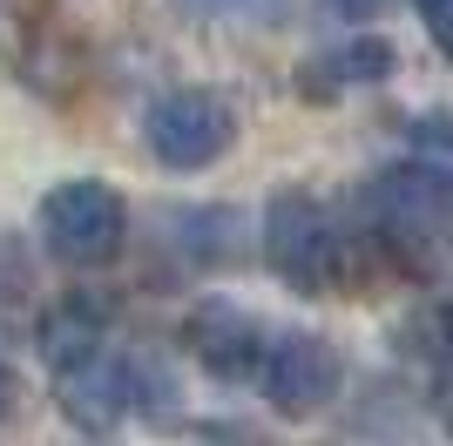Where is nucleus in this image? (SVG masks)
Returning a JSON list of instances; mask_svg holds the SVG:
<instances>
[{"mask_svg":"<svg viewBox=\"0 0 453 446\" xmlns=\"http://www.w3.org/2000/svg\"><path fill=\"white\" fill-rule=\"evenodd\" d=\"M7 406H14V372L0 365V412H7Z\"/></svg>","mask_w":453,"mask_h":446,"instance_id":"nucleus-14","label":"nucleus"},{"mask_svg":"<svg viewBox=\"0 0 453 446\" xmlns=\"http://www.w3.org/2000/svg\"><path fill=\"white\" fill-rule=\"evenodd\" d=\"M142 142H150V156L163 169H183V176L189 169H210L237 142V109L217 88H170L150 109V122H142Z\"/></svg>","mask_w":453,"mask_h":446,"instance_id":"nucleus-4","label":"nucleus"},{"mask_svg":"<svg viewBox=\"0 0 453 446\" xmlns=\"http://www.w3.org/2000/svg\"><path fill=\"white\" fill-rule=\"evenodd\" d=\"M142 392H150V379H142V365L135 358H115V365H81L68 372V386H61V406H68V419H81V427H115L122 412L142 406Z\"/></svg>","mask_w":453,"mask_h":446,"instance_id":"nucleus-7","label":"nucleus"},{"mask_svg":"<svg viewBox=\"0 0 453 446\" xmlns=\"http://www.w3.org/2000/svg\"><path fill=\"white\" fill-rule=\"evenodd\" d=\"M419 20H426V35H434V48L453 61V0H413Z\"/></svg>","mask_w":453,"mask_h":446,"instance_id":"nucleus-10","label":"nucleus"},{"mask_svg":"<svg viewBox=\"0 0 453 446\" xmlns=\"http://www.w3.org/2000/svg\"><path fill=\"white\" fill-rule=\"evenodd\" d=\"M102 325H109V304L88 291H68L55 304V311L41 318V358L68 379V372L95 365V352H102Z\"/></svg>","mask_w":453,"mask_h":446,"instance_id":"nucleus-8","label":"nucleus"},{"mask_svg":"<svg viewBox=\"0 0 453 446\" xmlns=\"http://www.w3.org/2000/svg\"><path fill=\"white\" fill-rule=\"evenodd\" d=\"M440 427L453 433V372H447V386H440Z\"/></svg>","mask_w":453,"mask_h":446,"instance_id":"nucleus-13","label":"nucleus"},{"mask_svg":"<svg viewBox=\"0 0 453 446\" xmlns=\"http://www.w3.org/2000/svg\"><path fill=\"white\" fill-rule=\"evenodd\" d=\"M332 14H345V20H365V14H379V7H393V0H325Z\"/></svg>","mask_w":453,"mask_h":446,"instance_id":"nucleus-11","label":"nucleus"},{"mask_svg":"<svg viewBox=\"0 0 453 446\" xmlns=\"http://www.w3.org/2000/svg\"><path fill=\"white\" fill-rule=\"evenodd\" d=\"M339 352L325 345V338L311 332H291V338H271V352H265V399L284 412V419H304V412H319L332 392H339Z\"/></svg>","mask_w":453,"mask_h":446,"instance_id":"nucleus-5","label":"nucleus"},{"mask_svg":"<svg viewBox=\"0 0 453 446\" xmlns=\"http://www.w3.org/2000/svg\"><path fill=\"white\" fill-rule=\"evenodd\" d=\"M122 230H129V210L95 176H68L41 196V243L61 264H109L122 250Z\"/></svg>","mask_w":453,"mask_h":446,"instance_id":"nucleus-3","label":"nucleus"},{"mask_svg":"<svg viewBox=\"0 0 453 446\" xmlns=\"http://www.w3.org/2000/svg\"><path fill=\"white\" fill-rule=\"evenodd\" d=\"M265 264L298 297L332 291V278H339V230H332V217H325V204L311 189H278L265 204Z\"/></svg>","mask_w":453,"mask_h":446,"instance_id":"nucleus-2","label":"nucleus"},{"mask_svg":"<svg viewBox=\"0 0 453 446\" xmlns=\"http://www.w3.org/2000/svg\"><path fill=\"white\" fill-rule=\"evenodd\" d=\"M365 223L399 264H434L453 243V176L434 163H399L372 176L365 189Z\"/></svg>","mask_w":453,"mask_h":446,"instance_id":"nucleus-1","label":"nucleus"},{"mask_svg":"<svg viewBox=\"0 0 453 446\" xmlns=\"http://www.w3.org/2000/svg\"><path fill=\"white\" fill-rule=\"evenodd\" d=\"M176 7H196V14H210V7H224V14H237L244 0H176Z\"/></svg>","mask_w":453,"mask_h":446,"instance_id":"nucleus-12","label":"nucleus"},{"mask_svg":"<svg viewBox=\"0 0 453 446\" xmlns=\"http://www.w3.org/2000/svg\"><path fill=\"white\" fill-rule=\"evenodd\" d=\"M325 74L332 81H386L393 74V48L386 41H345V48L325 55Z\"/></svg>","mask_w":453,"mask_h":446,"instance_id":"nucleus-9","label":"nucleus"},{"mask_svg":"<svg viewBox=\"0 0 453 446\" xmlns=\"http://www.w3.org/2000/svg\"><path fill=\"white\" fill-rule=\"evenodd\" d=\"M189 352H196V365L210 372V379H224V386H244V379H265V325L250 311H237V304H210V311H196V325H189Z\"/></svg>","mask_w":453,"mask_h":446,"instance_id":"nucleus-6","label":"nucleus"}]
</instances>
